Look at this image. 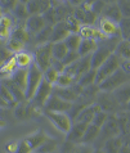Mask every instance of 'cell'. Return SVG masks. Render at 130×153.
Listing matches in <instances>:
<instances>
[{
  "mask_svg": "<svg viewBox=\"0 0 130 153\" xmlns=\"http://www.w3.org/2000/svg\"><path fill=\"white\" fill-rule=\"evenodd\" d=\"M110 117H111L110 113H107V112H104V111H99L94 116L93 121H91V124L95 125V126H98V127H102L108 121V118H110Z\"/></svg>",
  "mask_w": 130,
  "mask_h": 153,
  "instance_id": "43",
  "label": "cell"
},
{
  "mask_svg": "<svg viewBox=\"0 0 130 153\" xmlns=\"http://www.w3.org/2000/svg\"><path fill=\"white\" fill-rule=\"evenodd\" d=\"M86 127H88V124H85V122L74 121L70 131L66 134V140L71 143H75V144H80L84 134L86 131Z\"/></svg>",
  "mask_w": 130,
  "mask_h": 153,
  "instance_id": "15",
  "label": "cell"
},
{
  "mask_svg": "<svg viewBox=\"0 0 130 153\" xmlns=\"http://www.w3.org/2000/svg\"><path fill=\"white\" fill-rule=\"evenodd\" d=\"M16 153H33V151L31 149V147L28 146L26 139H22V140H18V148H17Z\"/></svg>",
  "mask_w": 130,
  "mask_h": 153,
  "instance_id": "49",
  "label": "cell"
},
{
  "mask_svg": "<svg viewBox=\"0 0 130 153\" xmlns=\"http://www.w3.org/2000/svg\"><path fill=\"white\" fill-rule=\"evenodd\" d=\"M89 70H90V56H86V57H80L76 62H74L72 65L65 67L63 72L66 75L71 76L77 84L79 79Z\"/></svg>",
  "mask_w": 130,
  "mask_h": 153,
  "instance_id": "8",
  "label": "cell"
},
{
  "mask_svg": "<svg viewBox=\"0 0 130 153\" xmlns=\"http://www.w3.org/2000/svg\"><path fill=\"white\" fill-rule=\"evenodd\" d=\"M52 63V42L35 46L33 50V65L41 72L48 70Z\"/></svg>",
  "mask_w": 130,
  "mask_h": 153,
  "instance_id": "1",
  "label": "cell"
},
{
  "mask_svg": "<svg viewBox=\"0 0 130 153\" xmlns=\"http://www.w3.org/2000/svg\"><path fill=\"white\" fill-rule=\"evenodd\" d=\"M114 54L119 57L120 61H130V42L126 40H120Z\"/></svg>",
  "mask_w": 130,
  "mask_h": 153,
  "instance_id": "28",
  "label": "cell"
},
{
  "mask_svg": "<svg viewBox=\"0 0 130 153\" xmlns=\"http://www.w3.org/2000/svg\"><path fill=\"white\" fill-rule=\"evenodd\" d=\"M81 40L82 39L77 35V33H70V35L63 40V42L67 46V49H68V52H77Z\"/></svg>",
  "mask_w": 130,
  "mask_h": 153,
  "instance_id": "35",
  "label": "cell"
},
{
  "mask_svg": "<svg viewBox=\"0 0 130 153\" xmlns=\"http://www.w3.org/2000/svg\"><path fill=\"white\" fill-rule=\"evenodd\" d=\"M120 68V59L115 54H111L106 61L103 62V65L99 67L97 71V75H95V84L99 85L102 81H104L107 77H110L112 74Z\"/></svg>",
  "mask_w": 130,
  "mask_h": 153,
  "instance_id": "6",
  "label": "cell"
},
{
  "mask_svg": "<svg viewBox=\"0 0 130 153\" xmlns=\"http://www.w3.org/2000/svg\"><path fill=\"white\" fill-rule=\"evenodd\" d=\"M58 151V143L56 139L47 137V139L41 143V146L33 153H54Z\"/></svg>",
  "mask_w": 130,
  "mask_h": 153,
  "instance_id": "33",
  "label": "cell"
},
{
  "mask_svg": "<svg viewBox=\"0 0 130 153\" xmlns=\"http://www.w3.org/2000/svg\"><path fill=\"white\" fill-rule=\"evenodd\" d=\"M77 146L79 144L65 140V143L61 147H58V152L59 153H77Z\"/></svg>",
  "mask_w": 130,
  "mask_h": 153,
  "instance_id": "45",
  "label": "cell"
},
{
  "mask_svg": "<svg viewBox=\"0 0 130 153\" xmlns=\"http://www.w3.org/2000/svg\"><path fill=\"white\" fill-rule=\"evenodd\" d=\"M0 46H3V42L1 41H0Z\"/></svg>",
  "mask_w": 130,
  "mask_h": 153,
  "instance_id": "57",
  "label": "cell"
},
{
  "mask_svg": "<svg viewBox=\"0 0 130 153\" xmlns=\"http://www.w3.org/2000/svg\"><path fill=\"white\" fill-rule=\"evenodd\" d=\"M99 131H100V127L95 126L93 124H89L86 127V131H85V134H84L80 144H82V146H90V144H94V142L97 140L98 135H99Z\"/></svg>",
  "mask_w": 130,
  "mask_h": 153,
  "instance_id": "24",
  "label": "cell"
},
{
  "mask_svg": "<svg viewBox=\"0 0 130 153\" xmlns=\"http://www.w3.org/2000/svg\"><path fill=\"white\" fill-rule=\"evenodd\" d=\"M0 81H1V82L7 86V89L10 91V94L13 95L14 100L17 102V103H23V102H26V98H25V93L21 90V89L17 88L9 79H7V80H0Z\"/></svg>",
  "mask_w": 130,
  "mask_h": 153,
  "instance_id": "30",
  "label": "cell"
},
{
  "mask_svg": "<svg viewBox=\"0 0 130 153\" xmlns=\"http://www.w3.org/2000/svg\"><path fill=\"white\" fill-rule=\"evenodd\" d=\"M93 153H104L102 148H93Z\"/></svg>",
  "mask_w": 130,
  "mask_h": 153,
  "instance_id": "55",
  "label": "cell"
},
{
  "mask_svg": "<svg viewBox=\"0 0 130 153\" xmlns=\"http://www.w3.org/2000/svg\"><path fill=\"white\" fill-rule=\"evenodd\" d=\"M45 26H47V23H45L43 16H30L25 22V28L28 32L30 37L36 36Z\"/></svg>",
  "mask_w": 130,
  "mask_h": 153,
  "instance_id": "16",
  "label": "cell"
},
{
  "mask_svg": "<svg viewBox=\"0 0 130 153\" xmlns=\"http://www.w3.org/2000/svg\"><path fill=\"white\" fill-rule=\"evenodd\" d=\"M76 84V81L71 77V76L66 75L65 72H62V74H59V76H58V80L54 86H58V88H68V86H72V85Z\"/></svg>",
  "mask_w": 130,
  "mask_h": 153,
  "instance_id": "39",
  "label": "cell"
},
{
  "mask_svg": "<svg viewBox=\"0 0 130 153\" xmlns=\"http://www.w3.org/2000/svg\"><path fill=\"white\" fill-rule=\"evenodd\" d=\"M52 90H53L52 85L43 80L41 84L39 85V88H37V90L35 91V94H33V98L30 100V103L32 104V107L35 109H40V111H43L44 104L47 103V100L49 99V97L52 95Z\"/></svg>",
  "mask_w": 130,
  "mask_h": 153,
  "instance_id": "9",
  "label": "cell"
},
{
  "mask_svg": "<svg viewBox=\"0 0 130 153\" xmlns=\"http://www.w3.org/2000/svg\"><path fill=\"white\" fill-rule=\"evenodd\" d=\"M119 153H130V147L126 146V144H123V147L120 148Z\"/></svg>",
  "mask_w": 130,
  "mask_h": 153,
  "instance_id": "54",
  "label": "cell"
},
{
  "mask_svg": "<svg viewBox=\"0 0 130 153\" xmlns=\"http://www.w3.org/2000/svg\"><path fill=\"white\" fill-rule=\"evenodd\" d=\"M119 31L121 40L130 42V18H121L119 22Z\"/></svg>",
  "mask_w": 130,
  "mask_h": 153,
  "instance_id": "37",
  "label": "cell"
},
{
  "mask_svg": "<svg viewBox=\"0 0 130 153\" xmlns=\"http://www.w3.org/2000/svg\"><path fill=\"white\" fill-rule=\"evenodd\" d=\"M18 70V66L16 63V59L14 56L12 54L10 57H8L5 61L1 63L0 66V80H7V79H10L12 75Z\"/></svg>",
  "mask_w": 130,
  "mask_h": 153,
  "instance_id": "19",
  "label": "cell"
},
{
  "mask_svg": "<svg viewBox=\"0 0 130 153\" xmlns=\"http://www.w3.org/2000/svg\"><path fill=\"white\" fill-rule=\"evenodd\" d=\"M0 95H1L3 99L5 100L8 104H9V107H16V105L18 104V103H17V102L14 100L13 95L10 94V91L8 90L7 86H5V85H4L1 81H0Z\"/></svg>",
  "mask_w": 130,
  "mask_h": 153,
  "instance_id": "41",
  "label": "cell"
},
{
  "mask_svg": "<svg viewBox=\"0 0 130 153\" xmlns=\"http://www.w3.org/2000/svg\"><path fill=\"white\" fill-rule=\"evenodd\" d=\"M99 17H104V18L111 19V21H114V22L119 23L121 18H123V16H121L120 9H119V7H117V1H106L104 9Z\"/></svg>",
  "mask_w": 130,
  "mask_h": 153,
  "instance_id": "18",
  "label": "cell"
},
{
  "mask_svg": "<svg viewBox=\"0 0 130 153\" xmlns=\"http://www.w3.org/2000/svg\"><path fill=\"white\" fill-rule=\"evenodd\" d=\"M5 108H9V104H8L1 98V95H0V109H5Z\"/></svg>",
  "mask_w": 130,
  "mask_h": 153,
  "instance_id": "53",
  "label": "cell"
},
{
  "mask_svg": "<svg viewBox=\"0 0 130 153\" xmlns=\"http://www.w3.org/2000/svg\"><path fill=\"white\" fill-rule=\"evenodd\" d=\"M74 17L84 26H95L98 17L91 10V1H81V4L74 8Z\"/></svg>",
  "mask_w": 130,
  "mask_h": 153,
  "instance_id": "4",
  "label": "cell"
},
{
  "mask_svg": "<svg viewBox=\"0 0 130 153\" xmlns=\"http://www.w3.org/2000/svg\"><path fill=\"white\" fill-rule=\"evenodd\" d=\"M95 27L98 28V31L102 33L106 39L120 37L119 23H116V22H114V21H111V19H107V18H104V17H98L97 22H95Z\"/></svg>",
  "mask_w": 130,
  "mask_h": 153,
  "instance_id": "10",
  "label": "cell"
},
{
  "mask_svg": "<svg viewBox=\"0 0 130 153\" xmlns=\"http://www.w3.org/2000/svg\"><path fill=\"white\" fill-rule=\"evenodd\" d=\"M16 4H17V0H3V1H0V9H1V13L12 14Z\"/></svg>",
  "mask_w": 130,
  "mask_h": 153,
  "instance_id": "46",
  "label": "cell"
},
{
  "mask_svg": "<svg viewBox=\"0 0 130 153\" xmlns=\"http://www.w3.org/2000/svg\"><path fill=\"white\" fill-rule=\"evenodd\" d=\"M65 23H66V26H67V28H68V31L71 33H77L79 28H80V26H81V25L79 23V21L74 17V14H70L68 17H66Z\"/></svg>",
  "mask_w": 130,
  "mask_h": 153,
  "instance_id": "42",
  "label": "cell"
},
{
  "mask_svg": "<svg viewBox=\"0 0 130 153\" xmlns=\"http://www.w3.org/2000/svg\"><path fill=\"white\" fill-rule=\"evenodd\" d=\"M70 31L67 28L65 21L62 22H58L56 26H53V33H52V39H50V42H58V41H63L67 36L70 35Z\"/></svg>",
  "mask_w": 130,
  "mask_h": 153,
  "instance_id": "23",
  "label": "cell"
},
{
  "mask_svg": "<svg viewBox=\"0 0 130 153\" xmlns=\"http://www.w3.org/2000/svg\"><path fill=\"white\" fill-rule=\"evenodd\" d=\"M28 16H43L50 8L49 0H28L26 1Z\"/></svg>",
  "mask_w": 130,
  "mask_h": 153,
  "instance_id": "17",
  "label": "cell"
},
{
  "mask_svg": "<svg viewBox=\"0 0 130 153\" xmlns=\"http://www.w3.org/2000/svg\"><path fill=\"white\" fill-rule=\"evenodd\" d=\"M9 80L17 88L21 89V90L25 93V90H26V84H27V70L18 68L13 75H12V77Z\"/></svg>",
  "mask_w": 130,
  "mask_h": 153,
  "instance_id": "27",
  "label": "cell"
},
{
  "mask_svg": "<svg viewBox=\"0 0 130 153\" xmlns=\"http://www.w3.org/2000/svg\"><path fill=\"white\" fill-rule=\"evenodd\" d=\"M100 111L99 105L97 103H91L90 105H88L86 108H84L82 111L80 112V114L76 117V120L75 121H80V122H85V124H91V121H93L94 116L97 114V112Z\"/></svg>",
  "mask_w": 130,
  "mask_h": 153,
  "instance_id": "20",
  "label": "cell"
},
{
  "mask_svg": "<svg viewBox=\"0 0 130 153\" xmlns=\"http://www.w3.org/2000/svg\"><path fill=\"white\" fill-rule=\"evenodd\" d=\"M52 33H53V26H45L36 36H33V42L36 44V46L41 45V44H47V42H50Z\"/></svg>",
  "mask_w": 130,
  "mask_h": 153,
  "instance_id": "34",
  "label": "cell"
},
{
  "mask_svg": "<svg viewBox=\"0 0 130 153\" xmlns=\"http://www.w3.org/2000/svg\"><path fill=\"white\" fill-rule=\"evenodd\" d=\"M14 25L16 21L13 16L9 13H1V16H0V41L4 42V44L9 40L12 31L14 28Z\"/></svg>",
  "mask_w": 130,
  "mask_h": 153,
  "instance_id": "12",
  "label": "cell"
},
{
  "mask_svg": "<svg viewBox=\"0 0 130 153\" xmlns=\"http://www.w3.org/2000/svg\"><path fill=\"white\" fill-rule=\"evenodd\" d=\"M0 16H1V9H0Z\"/></svg>",
  "mask_w": 130,
  "mask_h": 153,
  "instance_id": "58",
  "label": "cell"
},
{
  "mask_svg": "<svg viewBox=\"0 0 130 153\" xmlns=\"http://www.w3.org/2000/svg\"><path fill=\"white\" fill-rule=\"evenodd\" d=\"M72 103H68L63 99H61L59 97L52 94L49 97V99L47 100V103L44 104L43 111H48V112H65L67 113L70 111Z\"/></svg>",
  "mask_w": 130,
  "mask_h": 153,
  "instance_id": "13",
  "label": "cell"
},
{
  "mask_svg": "<svg viewBox=\"0 0 130 153\" xmlns=\"http://www.w3.org/2000/svg\"><path fill=\"white\" fill-rule=\"evenodd\" d=\"M58 76H59V72H57L53 67H49L48 70H45L43 72V80L47 81L48 84H50L52 86H54L58 80Z\"/></svg>",
  "mask_w": 130,
  "mask_h": 153,
  "instance_id": "38",
  "label": "cell"
},
{
  "mask_svg": "<svg viewBox=\"0 0 130 153\" xmlns=\"http://www.w3.org/2000/svg\"><path fill=\"white\" fill-rule=\"evenodd\" d=\"M10 56H12V53L5 48V46H0V66H1V63Z\"/></svg>",
  "mask_w": 130,
  "mask_h": 153,
  "instance_id": "51",
  "label": "cell"
},
{
  "mask_svg": "<svg viewBox=\"0 0 130 153\" xmlns=\"http://www.w3.org/2000/svg\"><path fill=\"white\" fill-rule=\"evenodd\" d=\"M104 5H106V1H102V0H97V1H91V10L93 13L99 17L102 14V12L104 9Z\"/></svg>",
  "mask_w": 130,
  "mask_h": 153,
  "instance_id": "47",
  "label": "cell"
},
{
  "mask_svg": "<svg viewBox=\"0 0 130 153\" xmlns=\"http://www.w3.org/2000/svg\"><path fill=\"white\" fill-rule=\"evenodd\" d=\"M68 53V49L65 45L63 41H58V42H53L52 44V58L56 61H63L65 57Z\"/></svg>",
  "mask_w": 130,
  "mask_h": 153,
  "instance_id": "31",
  "label": "cell"
},
{
  "mask_svg": "<svg viewBox=\"0 0 130 153\" xmlns=\"http://www.w3.org/2000/svg\"><path fill=\"white\" fill-rule=\"evenodd\" d=\"M18 148V140H9L5 144V152L7 153H16Z\"/></svg>",
  "mask_w": 130,
  "mask_h": 153,
  "instance_id": "50",
  "label": "cell"
},
{
  "mask_svg": "<svg viewBox=\"0 0 130 153\" xmlns=\"http://www.w3.org/2000/svg\"><path fill=\"white\" fill-rule=\"evenodd\" d=\"M41 81H43V72L35 65H32L27 70V84H26V90H25V98H26L27 102H30L33 98V94L37 90Z\"/></svg>",
  "mask_w": 130,
  "mask_h": 153,
  "instance_id": "5",
  "label": "cell"
},
{
  "mask_svg": "<svg viewBox=\"0 0 130 153\" xmlns=\"http://www.w3.org/2000/svg\"><path fill=\"white\" fill-rule=\"evenodd\" d=\"M112 95H114L117 103L123 105V107L128 102H130V80L128 82H125L123 86H120L117 90H115L112 93Z\"/></svg>",
  "mask_w": 130,
  "mask_h": 153,
  "instance_id": "22",
  "label": "cell"
},
{
  "mask_svg": "<svg viewBox=\"0 0 130 153\" xmlns=\"http://www.w3.org/2000/svg\"><path fill=\"white\" fill-rule=\"evenodd\" d=\"M79 58H80V56L77 54V52H68L67 53V56L65 57V59L62 61V63H63L65 67H67V66L72 65L74 62H76Z\"/></svg>",
  "mask_w": 130,
  "mask_h": 153,
  "instance_id": "48",
  "label": "cell"
},
{
  "mask_svg": "<svg viewBox=\"0 0 130 153\" xmlns=\"http://www.w3.org/2000/svg\"><path fill=\"white\" fill-rule=\"evenodd\" d=\"M95 75H97V71L95 70H89L88 72H85L77 81V85L81 88H86V86H90V85H94L95 84Z\"/></svg>",
  "mask_w": 130,
  "mask_h": 153,
  "instance_id": "36",
  "label": "cell"
},
{
  "mask_svg": "<svg viewBox=\"0 0 130 153\" xmlns=\"http://www.w3.org/2000/svg\"><path fill=\"white\" fill-rule=\"evenodd\" d=\"M120 70L130 76V61H120Z\"/></svg>",
  "mask_w": 130,
  "mask_h": 153,
  "instance_id": "52",
  "label": "cell"
},
{
  "mask_svg": "<svg viewBox=\"0 0 130 153\" xmlns=\"http://www.w3.org/2000/svg\"><path fill=\"white\" fill-rule=\"evenodd\" d=\"M116 137H120V127H119V124H117V118H114L111 116L106 124L100 127L99 135L97 140L94 142L95 148H102L104 142H107L111 138H116Z\"/></svg>",
  "mask_w": 130,
  "mask_h": 153,
  "instance_id": "3",
  "label": "cell"
},
{
  "mask_svg": "<svg viewBox=\"0 0 130 153\" xmlns=\"http://www.w3.org/2000/svg\"><path fill=\"white\" fill-rule=\"evenodd\" d=\"M81 86H79L77 84L72 85V86L68 88H58V86H53L52 94L59 97L61 99H63L68 103H74V102L77 100V98L81 94Z\"/></svg>",
  "mask_w": 130,
  "mask_h": 153,
  "instance_id": "11",
  "label": "cell"
},
{
  "mask_svg": "<svg viewBox=\"0 0 130 153\" xmlns=\"http://www.w3.org/2000/svg\"><path fill=\"white\" fill-rule=\"evenodd\" d=\"M54 153H59V152H58V151H57V152H54Z\"/></svg>",
  "mask_w": 130,
  "mask_h": 153,
  "instance_id": "59",
  "label": "cell"
},
{
  "mask_svg": "<svg viewBox=\"0 0 130 153\" xmlns=\"http://www.w3.org/2000/svg\"><path fill=\"white\" fill-rule=\"evenodd\" d=\"M123 144L124 143L120 137L111 138V139H108L107 142H104V144L102 146V149L104 153H119L120 148L123 147Z\"/></svg>",
  "mask_w": 130,
  "mask_h": 153,
  "instance_id": "32",
  "label": "cell"
},
{
  "mask_svg": "<svg viewBox=\"0 0 130 153\" xmlns=\"http://www.w3.org/2000/svg\"><path fill=\"white\" fill-rule=\"evenodd\" d=\"M43 114L48 118L58 131L63 134H67L72 126V120L70 118V116L65 112H48V111H43Z\"/></svg>",
  "mask_w": 130,
  "mask_h": 153,
  "instance_id": "7",
  "label": "cell"
},
{
  "mask_svg": "<svg viewBox=\"0 0 130 153\" xmlns=\"http://www.w3.org/2000/svg\"><path fill=\"white\" fill-rule=\"evenodd\" d=\"M130 80V76L126 75L123 70H117L115 74H112L110 77H107L104 81H102L98 88H99V91H103V93H114L115 90H117L120 86H123L125 82H128Z\"/></svg>",
  "mask_w": 130,
  "mask_h": 153,
  "instance_id": "2",
  "label": "cell"
},
{
  "mask_svg": "<svg viewBox=\"0 0 130 153\" xmlns=\"http://www.w3.org/2000/svg\"><path fill=\"white\" fill-rule=\"evenodd\" d=\"M98 42L95 40H81L80 46L77 49V54L80 57H86V56H91L93 52L97 49Z\"/></svg>",
  "mask_w": 130,
  "mask_h": 153,
  "instance_id": "29",
  "label": "cell"
},
{
  "mask_svg": "<svg viewBox=\"0 0 130 153\" xmlns=\"http://www.w3.org/2000/svg\"><path fill=\"white\" fill-rule=\"evenodd\" d=\"M43 18L45 21V23H47V26H56V25L59 22V21H58V17H57V13H56V9H54L53 7H50L43 14Z\"/></svg>",
  "mask_w": 130,
  "mask_h": 153,
  "instance_id": "40",
  "label": "cell"
},
{
  "mask_svg": "<svg viewBox=\"0 0 130 153\" xmlns=\"http://www.w3.org/2000/svg\"><path fill=\"white\" fill-rule=\"evenodd\" d=\"M13 56H14V59H16V63H17V66H18V68L28 70L33 65V54H31L30 52L22 50V52L16 53Z\"/></svg>",
  "mask_w": 130,
  "mask_h": 153,
  "instance_id": "21",
  "label": "cell"
},
{
  "mask_svg": "<svg viewBox=\"0 0 130 153\" xmlns=\"http://www.w3.org/2000/svg\"><path fill=\"white\" fill-rule=\"evenodd\" d=\"M95 103L99 105L100 111H104L107 113L114 112L116 107H120V104L116 102V99L112 95V93H103L99 91L97 98H95Z\"/></svg>",
  "mask_w": 130,
  "mask_h": 153,
  "instance_id": "14",
  "label": "cell"
},
{
  "mask_svg": "<svg viewBox=\"0 0 130 153\" xmlns=\"http://www.w3.org/2000/svg\"><path fill=\"white\" fill-rule=\"evenodd\" d=\"M47 137L48 135L44 133V131H41V130H37V131H35V133H32V134H30L28 137H26L25 139H26V142L28 143V146L31 147V149L35 152L37 148H39L40 146H41V143L44 142L45 139H47Z\"/></svg>",
  "mask_w": 130,
  "mask_h": 153,
  "instance_id": "26",
  "label": "cell"
},
{
  "mask_svg": "<svg viewBox=\"0 0 130 153\" xmlns=\"http://www.w3.org/2000/svg\"><path fill=\"white\" fill-rule=\"evenodd\" d=\"M5 125H7V122L3 120V118H0V129H3V127H5Z\"/></svg>",
  "mask_w": 130,
  "mask_h": 153,
  "instance_id": "56",
  "label": "cell"
},
{
  "mask_svg": "<svg viewBox=\"0 0 130 153\" xmlns=\"http://www.w3.org/2000/svg\"><path fill=\"white\" fill-rule=\"evenodd\" d=\"M117 7H119L123 18H130V0H119Z\"/></svg>",
  "mask_w": 130,
  "mask_h": 153,
  "instance_id": "44",
  "label": "cell"
},
{
  "mask_svg": "<svg viewBox=\"0 0 130 153\" xmlns=\"http://www.w3.org/2000/svg\"><path fill=\"white\" fill-rule=\"evenodd\" d=\"M12 16L16 19V22H21L25 23L26 19L28 18V12H27V7H26V1H17L16 7L13 12H12Z\"/></svg>",
  "mask_w": 130,
  "mask_h": 153,
  "instance_id": "25",
  "label": "cell"
}]
</instances>
